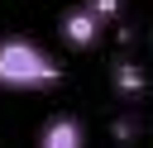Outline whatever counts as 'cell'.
Masks as SVG:
<instances>
[{"instance_id":"cell-3","label":"cell","mask_w":153,"mask_h":148,"mask_svg":"<svg viewBox=\"0 0 153 148\" xmlns=\"http://www.w3.org/2000/svg\"><path fill=\"white\" fill-rule=\"evenodd\" d=\"M62 38H67L72 48H91V43L100 38V19H96L86 5H76V10L62 14Z\"/></svg>"},{"instance_id":"cell-5","label":"cell","mask_w":153,"mask_h":148,"mask_svg":"<svg viewBox=\"0 0 153 148\" xmlns=\"http://www.w3.org/2000/svg\"><path fill=\"white\" fill-rule=\"evenodd\" d=\"M86 10L105 24V19H120V10H124V0H86Z\"/></svg>"},{"instance_id":"cell-1","label":"cell","mask_w":153,"mask_h":148,"mask_svg":"<svg viewBox=\"0 0 153 148\" xmlns=\"http://www.w3.org/2000/svg\"><path fill=\"white\" fill-rule=\"evenodd\" d=\"M62 81V62L33 38H0V86L5 91H53Z\"/></svg>"},{"instance_id":"cell-4","label":"cell","mask_w":153,"mask_h":148,"mask_svg":"<svg viewBox=\"0 0 153 148\" xmlns=\"http://www.w3.org/2000/svg\"><path fill=\"white\" fill-rule=\"evenodd\" d=\"M110 86H115V95H124V100H139V95L148 91V76H143V67H139V62L120 57V62L110 67Z\"/></svg>"},{"instance_id":"cell-2","label":"cell","mask_w":153,"mask_h":148,"mask_svg":"<svg viewBox=\"0 0 153 148\" xmlns=\"http://www.w3.org/2000/svg\"><path fill=\"white\" fill-rule=\"evenodd\" d=\"M33 148H86V129H81L76 115H53L38 129V143Z\"/></svg>"}]
</instances>
